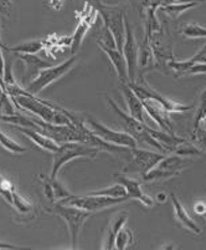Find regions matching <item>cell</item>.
<instances>
[{"label": "cell", "mask_w": 206, "mask_h": 250, "mask_svg": "<svg viewBox=\"0 0 206 250\" xmlns=\"http://www.w3.org/2000/svg\"><path fill=\"white\" fill-rule=\"evenodd\" d=\"M87 3L101 15L105 28L112 34L113 39H114L115 46L119 51H122L124 38H126V30H124V17L126 15H124L123 10L117 6L102 3L101 0H87Z\"/></svg>", "instance_id": "6da1fadb"}, {"label": "cell", "mask_w": 206, "mask_h": 250, "mask_svg": "<svg viewBox=\"0 0 206 250\" xmlns=\"http://www.w3.org/2000/svg\"><path fill=\"white\" fill-rule=\"evenodd\" d=\"M50 210L54 214L58 215V217L65 220V223L67 224V228H69L72 249H77L78 248L80 234L82 231L86 220L91 217L94 213L83 210V209L77 208V207L69 206V204H63L61 202H55L54 207Z\"/></svg>", "instance_id": "7a4b0ae2"}, {"label": "cell", "mask_w": 206, "mask_h": 250, "mask_svg": "<svg viewBox=\"0 0 206 250\" xmlns=\"http://www.w3.org/2000/svg\"><path fill=\"white\" fill-rule=\"evenodd\" d=\"M101 151L97 147L88 146L81 142H66L60 145L58 149L54 152L53 157V169H51V178H57V174L61 168L72 160L76 158H96L98 152Z\"/></svg>", "instance_id": "3957f363"}, {"label": "cell", "mask_w": 206, "mask_h": 250, "mask_svg": "<svg viewBox=\"0 0 206 250\" xmlns=\"http://www.w3.org/2000/svg\"><path fill=\"white\" fill-rule=\"evenodd\" d=\"M106 100H107L110 107L112 108L119 117L122 125H123V127L126 128V132L130 133L137 142L147 143L148 146L153 147V148H155L157 151L165 152L164 148L160 146V143L148 132L149 126H147L144 122H140L138 121V120H135V118L132 117L130 113H126L124 111H122V108L119 107L118 104H115L114 100L111 99L107 95H106Z\"/></svg>", "instance_id": "277c9868"}, {"label": "cell", "mask_w": 206, "mask_h": 250, "mask_svg": "<svg viewBox=\"0 0 206 250\" xmlns=\"http://www.w3.org/2000/svg\"><path fill=\"white\" fill-rule=\"evenodd\" d=\"M130 87L134 91V94L139 97L142 101H150L157 104L162 108H164L167 112H185V111L191 110V104H184L180 102L171 101L159 94L157 90H154L149 83H146L144 77H140L139 80H135L133 83H128Z\"/></svg>", "instance_id": "5b68a950"}, {"label": "cell", "mask_w": 206, "mask_h": 250, "mask_svg": "<svg viewBox=\"0 0 206 250\" xmlns=\"http://www.w3.org/2000/svg\"><path fill=\"white\" fill-rule=\"evenodd\" d=\"M77 61V55L71 56L70 59H67L66 61H63L62 63H58L56 66H49L46 69H42L41 71L38 72L37 76L26 86V91L30 92L33 95H37L38 92H41L44 88H46L47 86H50L51 83H54L55 81H57L58 79L66 75L70 70L74 67V65Z\"/></svg>", "instance_id": "8992f818"}, {"label": "cell", "mask_w": 206, "mask_h": 250, "mask_svg": "<svg viewBox=\"0 0 206 250\" xmlns=\"http://www.w3.org/2000/svg\"><path fill=\"white\" fill-rule=\"evenodd\" d=\"M130 201L128 197H105V195H94V194H85V195H70L67 198L60 201L63 204H69V206L77 207V208L87 210V212H99L103 209L111 208L115 204L124 203V202Z\"/></svg>", "instance_id": "52a82bcc"}, {"label": "cell", "mask_w": 206, "mask_h": 250, "mask_svg": "<svg viewBox=\"0 0 206 250\" xmlns=\"http://www.w3.org/2000/svg\"><path fill=\"white\" fill-rule=\"evenodd\" d=\"M85 122L90 127L92 133L101 138V140L105 141V142L112 143V145H115V146L126 147V148H134V147H137V141L130 133L126 132V131H114V129L108 128L107 126L102 125L101 122L90 117V116L86 117Z\"/></svg>", "instance_id": "ba28073f"}, {"label": "cell", "mask_w": 206, "mask_h": 250, "mask_svg": "<svg viewBox=\"0 0 206 250\" xmlns=\"http://www.w3.org/2000/svg\"><path fill=\"white\" fill-rule=\"evenodd\" d=\"M132 158L128 165L123 168V173H138L143 177L144 174L154 168L164 158V154L151 152L148 149H139L137 147L131 148Z\"/></svg>", "instance_id": "9c48e42d"}, {"label": "cell", "mask_w": 206, "mask_h": 250, "mask_svg": "<svg viewBox=\"0 0 206 250\" xmlns=\"http://www.w3.org/2000/svg\"><path fill=\"white\" fill-rule=\"evenodd\" d=\"M124 30H126V38H124L123 44V52L124 59L127 62V70H128V77H130V83L137 80V71H138V47L135 42L134 34H133L132 26L130 24V20L124 17Z\"/></svg>", "instance_id": "30bf717a"}, {"label": "cell", "mask_w": 206, "mask_h": 250, "mask_svg": "<svg viewBox=\"0 0 206 250\" xmlns=\"http://www.w3.org/2000/svg\"><path fill=\"white\" fill-rule=\"evenodd\" d=\"M97 11L92 8L88 3H86L85 10L82 11V18L80 19V22L77 25L76 30H75L74 35L71 36V50L72 52H76L77 50L80 49L81 44L83 42V38H85L86 33L88 31V29L91 28L92 24H94V20L96 18Z\"/></svg>", "instance_id": "8fae6325"}, {"label": "cell", "mask_w": 206, "mask_h": 250, "mask_svg": "<svg viewBox=\"0 0 206 250\" xmlns=\"http://www.w3.org/2000/svg\"><path fill=\"white\" fill-rule=\"evenodd\" d=\"M115 179H117V183H121L127 190V197L130 199H137L140 203H143L144 206L151 207L154 204L153 198H150L149 195H147L146 193L142 190V183L140 181L134 178H131V177L126 176V174H115Z\"/></svg>", "instance_id": "7c38bea8"}, {"label": "cell", "mask_w": 206, "mask_h": 250, "mask_svg": "<svg viewBox=\"0 0 206 250\" xmlns=\"http://www.w3.org/2000/svg\"><path fill=\"white\" fill-rule=\"evenodd\" d=\"M97 45L101 47L102 51L105 52L106 55L108 56V59L111 60V62H112L113 67H114L115 72H117V76H118L119 83H130L128 70H127V62H126V59H124L123 52L119 51L117 47L106 46V45L101 44V42H97Z\"/></svg>", "instance_id": "4fadbf2b"}, {"label": "cell", "mask_w": 206, "mask_h": 250, "mask_svg": "<svg viewBox=\"0 0 206 250\" xmlns=\"http://www.w3.org/2000/svg\"><path fill=\"white\" fill-rule=\"evenodd\" d=\"M15 129L20 131L22 135H25L28 138H30L35 145H37L40 148L45 149V151L49 152H56L60 147L58 143H56L53 138L47 137L46 135L41 133L40 131L35 128H30V127H21V126H14Z\"/></svg>", "instance_id": "5bb4252c"}, {"label": "cell", "mask_w": 206, "mask_h": 250, "mask_svg": "<svg viewBox=\"0 0 206 250\" xmlns=\"http://www.w3.org/2000/svg\"><path fill=\"white\" fill-rule=\"evenodd\" d=\"M121 91L128 106L130 115L138 121L144 122V107L142 100L134 94V91L130 87L128 83H121Z\"/></svg>", "instance_id": "9a60e30c"}, {"label": "cell", "mask_w": 206, "mask_h": 250, "mask_svg": "<svg viewBox=\"0 0 206 250\" xmlns=\"http://www.w3.org/2000/svg\"><path fill=\"white\" fill-rule=\"evenodd\" d=\"M143 102V107L144 111L148 112V115L153 118L155 124L162 128V131H165V132L174 133L173 127H171V121L170 117H169V112L162 108L160 106H158L157 104L150 101H142Z\"/></svg>", "instance_id": "2e32d148"}, {"label": "cell", "mask_w": 206, "mask_h": 250, "mask_svg": "<svg viewBox=\"0 0 206 250\" xmlns=\"http://www.w3.org/2000/svg\"><path fill=\"white\" fill-rule=\"evenodd\" d=\"M44 184V193L47 197V199L51 202H60L62 199L67 198L71 195V193L63 187L62 184L57 181V178H51L47 176H40Z\"/></svg>", "instance_id": "e0dca14e"}, {"label": "cell", "mask_w": 206, "mask_h": 250, "mask_svg": "<svg viewBox=\"0 0 206 250\" xmlns=\"http://www.w3.org/2000/svg\"><path fill=\"white\" fill-rule=\"evenodd\" d=\"M19 58L21 59L22 62L25 63V66H26V70H25L26 74H25L22 81H29V83L37 76V74L42 69H46V67L51 66L47 61L41 60L35 54H19Z\"/></svg>", "instance_id": "ac0fdd59"}, {"label": "cell", "mask_w": 206, "mask_h": 250, "mask_svg": "<svg viewBox=\"0 0 206 250\" xmlns=\"http://www.w3.org/2000/svg\"><path fill=\"white\" fill-rule=\"evenodd\" d=\"M170 199L171 202H173L174 214H175L176 220H178V222L184 227V228H187V230L192 231V233H195V234H201L200 227H199L198 224L191 219V217L187 214V209H185L184 206L180 203V201L176 198V195L170 194Z\"/></svg>", "instance_id": "d6986e66"}, {"label": "cell", "mask_w": 206, "mask_h": 250, "mask_svg": "<svg viewBox=\"0 0 206 250\" xmlns=\"http://www.w3.org/2000/svg\"><path fill=\"white\" fill-rule=\"evenodd\" d=\"M128 217H130L128 212H119L114 218H112L110 226L107 228V233H106L103 249L111 250L114 248L115 236H117L118 231L121 230L122 227L126 224V222L128 220Z\"/></svg>", "instance_id": "ffe728a7"}, {"label": "cell", "mask_w": 206, "mask_h": 250, "mask_svg": "<svg viewBox=\"0 0 206 250\" xmlns=\"http://www.w3.org/2000/svg\"><path fill=\"white\" fill-rule=\"evenodd\" d=\"M191 165V161L185 160L183 156H179V154H170V156H165L159 163H158L155 167L162 168V169L167 170H173V172H182L185 168H187Z\"/></svg>", "instance_id": "44dd1931"}, {"label": "cell", "mask_w": 206, "mask_h": 250, "mask_svg": "<svg viewBox=\"0 0 206 250\" xmlns=\"http://www.w3.org/2000/svg\"><path fill=\"white\" fill-rule=\"evenodd\" d=\"M45 49V42L44 40H34V42H22V44H18L15 46H4L3 50L11 52H17L19 54H36V52L41 51Z\"/></svg>", "instance_id": "7402d4cb"}, {"label": "cell", "mask_w": 206, "mask_h": 250, "mask_svg": "<svg viewBox=\"0 0 206 250\" xmlns=\"http://www.w3.org/2000/svg\"><path fill=\"white\" fill-rule=\"evenodd\" d=\"M199 5V0H192V1H187V3H168V4H163V5L159 6L160 11H164L170 17L176 18L180 14L185 13L189 9L195 8V6Z\"/></svg>", "instance_id": "603a6c76"}, {"label": "cell", "mask_w": 206, "mask_h": 250, "mask_svg": "<svg viewBox=\"0 0 206 250\" xmlns=\"http://www.w3.org/2000/svg\"><path fill=\"white\" fill-rule=\"evenodd\" d=\"M179 172H173V170L162 169V168L154 167L150 170H148L142 179L144 182H155V181H168V179L174 178V177L179 176Z\"/></svg>", "instance_id": "cb8c5ba5"}, {"label": "cell", "mask_w": 206, "mask_h": 250, "mask_svg": "<svg viewBox=\"0 0 206 250\" xmlns=\"http://www.w3.org/2000/svg\"><path fill=\"white\" fill-rule=\"evenodd\" d=\"M17 192L15 186L10 181L5 178L4 176L0 174V197L4 199L8 204H13V198H14V193Z\"/></svg>", "instance_id": "d4e9b609"}, {"label": "cell", "mask_w": 206, "mask_h": 250, "mask_svg": "<svg viewBox=\"0 0 206 250\" xmlns=\"http://www.w3.org/2000/svg\"><path fill=\"white\" fill-rule=\"evenodd\" d=\"M182 34L187 39L206 38V28L196 24V22H187L183 28Z\"/></svg>", "instance_id": "484cf974"}, {"label": "cell", "mask_w": 206, "mask_h": 250, "mask_svg": "<svg viewBox=\"0 0 206 250\" xmlns=\"http://www.w3.org/2000/svg\"><path fill=\"white\" fill-rule=\"evenodd\" d=\"M133 243V234L130 229L123 228L118 231L114 240V248L118 250H124Z\"/></svg>", "instance_id": "4316f807"}, {"label": "cell", "mask_w": 206, "mask_h": 250, "mask_svg": "<svg viewBox=\"0 0 206 250\" xmlns=\"http://www.w3.org/2000/svg\"><path fill=\"white\" fill-rule=\"evenodd\" d=\"M0 145L6 149V151L11 152V153H25L28 149L22 147L21 145H19L18 142H15L14 140H11L9 136H6L5 133L0 129Z\"/></svg>", "instance_id": "83f0119b"}, {"label": "cell", "mask_w": 206, "mask_h": 250, "mask_svg": "<svg viewBox=\"0 0 206 250\" xmlns=\"http://www.w3.org/2000/svg\"><path fill=\"white\" fill-rule=\"evenodd\" d=\"M90 194L105 195V197H114V198H119V197H127V190L121 183H117L114 184V186H112V187L105 188V189L94 190V192H91Z\"/></svg>", "instance_id": "f1b7e54d"}, {"label": "cell", "mask_w": 206, "mask_h": 250, "mask_svg": "<svg viewBox=\"0 0 206 250\" xmlns=\"http://www.w3.org/2000/svg\"><path fill=\"white\" fill-rule=\"evenodd\" d=\"M191 142L198 147L200 151L206 152V128L203 126V124L198 127L192 128V136Z\"/></svg>", "instance_id": "f546056e"}, {"label": "cell", "mask_w": 206, "mask_h": 250, "mask_svg": "<svg viewBox=\"0 0 206 250\" xmlns=\"http://www.w3.org/2000/svg\"><path fill=\"white\" fill-rule=\"evenodd\" d=\"M205 118H206V88L203 91V94H201L200 102H199V106L198 108H196L195 117H194V127L200 126Z\"/></svg>", "instance_id": "4dcf8cb0"}, {"label": "cell", "mask_w": 206, "mask_h": 250, "mask_svg": "<svg viewBox=\"0 0 206 250\" xmlns=\"http://www.w3.org/2000/svg\"><path fill=\"white\" fill-rule=\"evenodd\" d=\"M201 74H206V63L194 62L192 63V66L187 71L185 76H189V75H201Z\"/></svg>", "instance_id": "1f68e13d"}, {"label": "cell", "mask_w": 206, "mask_h": 250, "mask_svg": "<svg viewBox=\"0 0 206 250\" xmlns=\"http://www.w3.org/2000/svg\"><path fill=\"white\" fill-rule=\"evenodd\" d=\"M190 60H191L192 62H204V63H206V44L204 45V46L201 47V49L199 50L198 52H196L195 55L192 56V58H190Z\"/></svg>", "instance_id": "d6a6232c"}, {"label": "cell", "mask_w": 206, "mask_h": 250, "mask_svg": "<svg viewBox=\"0 0 206 250\" xmlns=\"http://www.w3.org/2000/svg\"><path fill=\"white\" fill-rule=\"evenodd\" d=\"M3 47L4 45L0 44V83H4V74H5V60L3 56Z\"/></svg>", "instance_id": "836d02e7"}, {"label": "cell", "mask_w": 206, "mask_h": 250, "mask_svg": "<svg viewBox=\"0 0 206 250\" xmlns=\"http://www.w3.org/2000/svg\"><path fill=\"white\" fill-rule=\"evenodd\" d=\"M11 3L10 0H0V14L9 15L10 14Z\"/></svg>", "instance_id": "e575fe53"}, {"label": "cell", "mask_w": 206, "mask_h": 250, "mask_svg": "<svg viewBox=\"0 0 206 250\" xmlns=\"http://www.w3.org/2000/svg\"><path fill=\"white\" fill-rule=\"evenodd\" d=\"M194 210H195L196 214L204 215L206 213V204L204 202H198V203L194 204Z\"/></svg>", "instance_id": "d590c367"}, {"label": "cell", "mask_w": 206, "mask_h": 250, "mask_svg": "<svg viewBox=\"0 0 206 250\" xmlns=\"http://www.w3.org/2000/svg\"><path fill=\"white\" fill-rule=\"evenodd\" d=\"M63 1H65V0H50V4H51V8L56 9V10H60Z\"/></svg>", "instance_id": "8d00e7d4"}, {"label": "cell", "mask_w": 206, "mask_h": 250, "mask_svg": "<svg viewBox=\"0 0 206 250\" xmlns=\"http://www.w3.org/2000/svg\"><path fill=\"white\" fill-rule=\"evenodd\" d=\"M0 249H22V247L14 244H8V243H1L0 242Z\"/></svg>", "instance_id": "74e56055"}, {"label": "cell", "mask_w": 206, "mask_h": 250, "mask_svg": "<svg viewBox=\"0 0 206 250\" xmlns=\"http://www.w3.org/2000/svg\"><path fill=\"white\" fill-rule=\"evenodd\" d=\"M203 124H204V127H205V128H206V118H205V120H204Z\"/></svg>", "instance_id": "f35d334b"}, {"label": "cell", "mask_w": 206, "mask_h": 250, "mask_svg": "<svg viewBox=\"0 0 206 250\" xmlns=\"http://www.w3.org/2000/svg\"><path fill=\"white\" fill-rule=\"evenodd\" d=\"M203 217H204V218H205V219H206V213H205V214H204V215H203Z\"/></svg>", "instance_id": "ab89813d"}, {"label": "cell", "mask_w": 206, "mask_h": 250, "mask_svg": "<svg viewBox=\"0 0 206 250\" xmlns=\"http://www.w3.org/2000/svg\"><path fill=\"white\" fill-rule=\"evenodd\" d=\"M0 44H1V42H0Z\"/></svg>", "instance_id": "60d3db41"}]
</instances>
